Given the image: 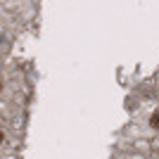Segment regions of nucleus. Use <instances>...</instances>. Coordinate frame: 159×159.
<instances>
[{
    "label": "nucleus",
    "mask_w": 159,
    "mask_h": 159,
    "mask_svg": "<svg viewBox=\"0 0 159 159\" xmlns=\"http://www.w3.org/2000/svg\"><path fill=\"white\" fill-rule=\"evenodd\" d=\"M2 140H5V133L0 131V145H2Z\"/></svg>",
    "instance_id": "f03ea898"
},
{
    "label": "nucleus",
    "mask_w": 159,
    "mask_h": 159,
    "mask_svg": "<svg viewBox=\"0 0 159 159\" xmlns=\"http://www.w3.org/2000/svg\"><path fill=\"white\" fill-rule=\"evenodd\" d=\"M150 124H152V128H157V131H159V112H154L152 116H150Z\"/></svg>",
    "instance_id": "f257e3e1"
},
{
    "label": "nucleus",
    "mask_w": 159,
    "mask_h": 159,
    "mask_svg": "<svg viewBox=\"0 0 159 159\" xmlns=\"http://www.w3.org/2000/svg\"><path fill=\"white\" fill-rule=\"evenodd\" d=\"M157 154H159V150H157Z\"/></svg>",
    "instance_id": "7ed1b4c3"
}]
</instances>
